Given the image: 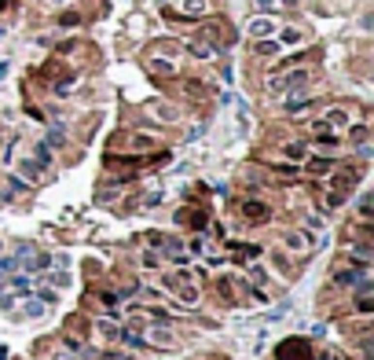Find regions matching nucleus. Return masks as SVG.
I'll use <instances>...</instances> for the list:
<instances>
[{"label":"nucleus","mask_w":374,"mask_h":360,"mask_svg":"<svg viewBox=\"0 0 374 360\" xmlns=\"http://www.w3.org/2000/svg\"><path fill=\"white\" fill-rule=\"evenodd\" d=\"M305 81H308V74L297 70V74H290V77H272V88L275 92H283V88L290 92V88H297V85H305Z\"/></svg>","instance_id":"2"},{"label":"nucleus","mask_w":374,"mask_h":360,"mask_svg":"<svg viewBox=\"0 0 374 360\" xmlns=\"http://www.w3.org/2000/svg\"><path fill=\"white\" fill-rule=\"evenodd\" d=\"M22 312H26V320H37L44 312V302H26L22 305Z\"/></svg>","instance_id":"5"},{"label":"nucleus","mask_w":374,"mask_h":360,"mask_svg":"<svg viewBox=\"0 0 374 360\" xmlns=\"http://www.w3.org/2000/svg\"><path fill=\"white\" fill-rule=\"evenodd\" d=\"M246 217H268V206H260V202H246Z\"/></svg>","instance_id":"6"},{"label":"nucleus","mask_w":374,"mask_h":360,"mask_svg":"<svg viewBox=\"0 0 374 360\" xmlns=\"http://www.w3.org/2000/svg\"><path fill=\"white\" fill-rule=\"evenodd\" d=\"M308 173H319V176L330 173V162H326V158H312V162H308Z\"/></svg>","instance_id":"7"},{"label":"nucleus","mask_w":374,"mask_h":360,"mask_svg":"<svg viewBox=\"0 0 374 360\" xmlns=\"http://www.w3.org/2000/svg\"><path fill=\"white\" fill-rule=\"evenodd\" d=\"M206 11V0H183V15H202Z\"/></svg>","instance_id":"4"},{"label":"nucleus","mask_w":374,"mask_h":360,"mask_svg":"<svg viewBox=\"0 0 374 360\" xmlns=\"http://www.w3.org/2000/svg\"><path fill=\"white\" fill-rule=\"evenodd\" d=\"M11 287H15L18 294H30V276H15V279H11Z\"/></svg>","instance_id":"9"},{"label":"nucleus","mask_w":374,"mask_h":360,"mask_svg":"<svg viewBox=\"0 0 374 360\" xmlns=\"http://www.w3.org/2000/svg\"><path fill=\"white\" fill-rule=\"evenodd\" d=\"M279 360H316V357H312V345H308V342L290 338V342L279 345Z\"/></svg>","instance_id":"1"},{"label":"nucleus","mask_w":374,"mask_h":360,"mask_svg":"<svg viewBox=\"0 0 374 360\" xmlns=\"http://www.w3.org/2000/svg\"><path fill=\"white\" fill-rule=\"evenodd\" d=\"M51 360H74V357H70V353H55Z\"/></svg>","instance_id":"12"},{"label":"nucleus","mask_w":374,"mask_h":360,"mask_svg":"<svg viewBox=\"0 0 374 360\" xmlns=\"http://www.w3.org/2000/svg\"><path fill=\"white\" fill-rule=\"evenodd\" d=\"M249 34L253 37H268V34H275V22L272 18H253V22H249Z\"/></svg>","instance_id":"3"},{"label":"nucleus","mask_w":374,"mask_h":360,"mask_svg":"<svg viewBox=\"0 0 374 360\" xmlns=\"http://www.w3.org/2000/svg\"><path fill=\"white\" fill-rule=\"evenodd\" d=\"M257 8H260V11H272V8H275V0H257Z\"/></svg>","instance_id":"11"},{"label":"nucleus","mask_w":374,"mask_h":360,"mask_svg":"<svg viewBox=\"0 0 374 360\" xmlns=\"http://www.w3.org/2000/svg\"><path fill=\"white\" fill-rule=\"evenodd\" d=\"M283 41H286V44H297L301 34H297V30H283Z\"/></svg>","instance_id":"10"},{"label":"nucleus","mask_w":374,"mask_h":360,"mask_svg":"<svg viewBox=\"0 0 374 360\" xmlns=\"http://www.w3.org/2000/svg\"><path fill=\"white\" fill-rule=\"evenodd\" d=\"M323 125H349V114L345 110H330V118H326Z\"/></svg>","instance_id":"8"},{"label":"nucleus","mask_w":374,"mask_h":360,"mask_svg":"<svg viewBox=\"0 0 374 360\" xmlns=\"http://www.w3.org/2000/svg\"><path fill=\"white\" fill-rule=\"evenodd\" d=\"M4 74H8V63H0V77H4Z\"/></svg>","instance_id":"13"}]
</instances>
